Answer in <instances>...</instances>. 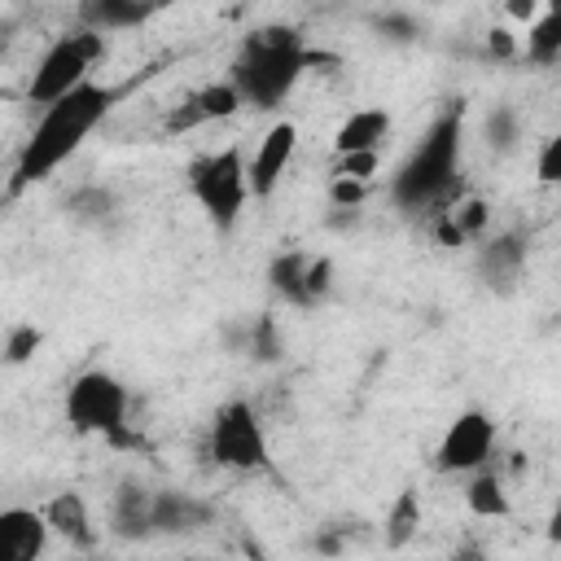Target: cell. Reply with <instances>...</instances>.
<instances>
[{
	"label": "cell",
	"instance_id": "1",
	"mask_svg": "<svg viewBox=\"0 0 561 561\" xmlns=\"http://www.w3.org/2000/svg\"><path fill=\"white\" fill-rule=\"evenodd\" d=\"M114 101H118V88L92 83V79H83V83L70 88L66 96L48 101V105L39 110V123L31 127V136H26L22 149H18V162H13V193H22V188L48 180V175L96 131V123L114 110Z\"/></svg>",
	"mask_w": 561,
	"mask_h": 561
},
{
	"label": "cell",
	"instance_id": "2",
	"mask_svg": "<svg viewBox=\"0 0 561 561\" xmlns=\"http://www.w3.org/2000/svg\"><path fill=\"white\" fill-rule=\"evenodd\" d=\"M320 61V53H311L298 35V26H259L241 39L237 57H232V88L241 92V105L250 110H276L280 101H289V92L298 88V79Z\"/></svg>",
	"mask_w": 561,
	"mask_h": 561
},
{
	"label": "cell",
	"instance_id": "3",
	"mask_svg": "<svg viewBox=\"0 0 561 561\" xmlns=\"http://www.w3.org/2000/svg\"><path fill=\"white\" fill-rule=\"evenodd\" d=\"M460 140H465V110L456 101L434 114L425 136L390 175V202L399 210H438L460 180Z\"/></svg>",
	"mask_w": 561,
	"mask_h": 561
},
{
	"label": "cell",
	"instance_id": "4",
	"mask_svg": "<svg viewBox=\"0 0 561 561\" xmlns=\"http://www.w3.org/2000/svg\"><path fill=\"white\" fill-rule=\"evenodd\" d=\"M184 175H188V193L202 206V215L210 219V228L215 232H232L241 224V215H245V202H250V180H245L241 149L224 145V149L197 153Z\"/></svg>",
	"mask_w": 561,
	"mask_h": 561
},
{
	"label": "cell",
	"instance_id": "5",
	"mask_svg": "<svg viewBox=\"0 0 561 561\" xmlns=\"http://www.w3.org/2000/svg\"><path fill=\"white\" fill-rule=\"evenodd\" d=\"M127 408H131V390L110 368H83L66 386V421L75 434H101V438L127 447V443H136L127 434Z\"/></svg>",
	"mask_w": 561,
	"mask_h": 561
},
{
	"label": "cell",
	"instance_id": "6",
	"mask_svg": "<svg viewBox=\"0 0 561 561\" xmlns=\"http://www.w3.org/2000/svg\"><path fill=\"white\" fill-rule=\"evenodd\" d=\"M105 57V35L101 31H92V26H75V31H66V35H57L48 48H44V57H39V66H35V75H31V83H26V101L31 105H48V101H57V96H66L70 88H79L88 75H92V66Z\"/></svg>",
	"mask_w": 561,
	"mask_h": 561
},
{
	"label": "cell",
	"instance_id": "7",
	"mask_svg": "<svg viewBox=\"0 0 561 561\" xmlns=\"http://www.w3.org/2000/svg\"><path fill=\"white\" fill-rule=\"evenodd\" d=\"M206 451H210V460L219 469H232V473H259V469L272 465L263 421L245 399H232L210 416Z\"/></svg>",
	"mask_w": 561,
	"mask_h": 561
},
{
	"label": "cell",
	"instance_id": "8",
	"mask_svg": "<svg viewBox=\"0 0 561 561\" xmlns=\"http://www.w3.org/2000/svg\"><path fill=\"white\" fill-rule=\"evenodd\" d=\"M491 456H495V421H491L482 408H465V412L447 425V434H443V443H438V451H434V465H438L443 473H473V469H482Z\"/></svg>",
	"mask_w": 561,
	"mask_h": 561
},
{
	"label": "cell",
	"instance_id": "9",
	"mask_svg": "<svg viewBox=\"0 0 561 561\" xmlns=\"http://www.w3.org/2000/svg\"><path fill=\"white\" fill-rule=\"evenodd\" d=\"M294 153H298V123H289V118L272 123V127L263 131V140H259L250 167H245L250 197H272V193L280 188V180H285Z\"/></svg>",
	"mask_w": 561,
	"mask_h": 561
},
{
	"label": "cell",
	"instance_id": "10",
	"mask_svg": "<svg viewBox=\"0 0 561 561\" xmlns=\"http://www.w3.org/2000/svg\"><path fill=\"white\" fill-rule=\"evenodd\" d=\"M241 110V92L232 88V79H215L206 88H197L180 110L167 114V131H188L197 123H215V118H232Z\"/></svg>",
	"mask_w": 561,
	"mask_h": 561
},
{
	"label": "cell",
	"instance_id": "11",
	"mask_svg": "<svg viewBox=\"0 0 561 561\" xmlns=\"http://www.w3.org/2000/svg\"><path fill=\"white\" fill-rule=\"evenodd\" d=\"M482 250H478V272L486 276L491 289L508 294L526 267V237L522 232H504V237H478Z\"/></svg>",
	"mask_w": 561,
	"mask_h": 561
},
{
	"label": "cell",
	"instance_id": "12",
	"mask_svg": "<svg viewBox=\"0 0 561 561\" xmlns=\"http://www.w3.org/2000/svg\"><path fill=\"white\" fill-rule=\"evenodd\" d=\"M48 543V522L39 508H4L0 513V561H31Z\"/></svg>",
	"mask_w": 561,
	"mask_h": 561
},
{
	"label": "cell",
	"instance_id": "13",
	"mask_svg": "<svg viewBox=\"0 0 561 561\" xmlns=\"http://www.w3.org/2000/svg\"><path fill=\"white\" fill-rule=\"evenodd\" d=\"M158 9H167V0H83L79 18H83V26H92L101 35H114V31L145 26Z\"/></svg>",
	"mask_w": 561,
	"mask_h": 561
},
{
	"label": "cell",
	"instance_id": "14",
	"mask_svg": "<svg viewBox=\"0 0 561 561\" xmlns=\"http://www.w3.org/2000/svg\"><path fill=\"white\" fill-rule=\"evenodd\" d=\"M44 522H48V535H61L70 548H92L96 543V530H92V508L79 491H61L53 495L44 508Z\"/></svg>",
	"mask_w": 561,
	"mask_h": 561
},
{
	"label": "cell",
	"instance_id": "15",
	"mask_svg": "<svg viewBox=\"0 0 561 561\" xmlns=\"http://www.w3.org/2000/svg\"><path fill=\"white\" fill-rule=\"evenodd\" d=\"M390 127H394V118H390V110H381V105H364V110H351V114L342 118V127L333 131V153L342 158V153L381 149V140L390 136Z\"/></svg>",
	"mask_w": 561,
	"mask_h": 561
},
{
	"label": "cell",
	"instance_id": "16",
	"mask_svg": "<svg viewBox=\"0 0 561 561\" xmlns=\"http://www.w3.org/2000/svg\"><path fill=\"white\" fill-rule=\"evenodd\" d=\"M307 263H311V254H302V250H285V254H276L272 263H267V285H272V294L280 298V302H289V307H316V298H311V285H307Z\"/></svg>",
	"mask_w": 561,
	"mask_h": 561
},
{
	"label": "cell",
	"instance_id": "17",
	"mask_svg": "<svg viewBox=\"0 0 561 561\" xmlns=\"http://www.w3.org/2000/svg\"><path fill=\"white\" fill-rule=\"evenodd\" d=\"M206 522V508L180 491H153L149 500V530L153 535H184Z\"/></svg>",
	"mask_w": 561,
	"mask_h": 561
},
{
	"label": "cell",
	"instance_id": "18",
	"mask_svg": "<svg viewBox=\"0 0 561 561\" xmlns=\"http://www.w3.org/2000/svg\"><path fill=\"white\" fill-rule=\"evenodd\" d=\"M526 57L535 66L561 61V9H557V0H548V9L526 22Z\"/></svg>",
	"mask_w": 561,
	"mask_h": 561
},
{
	"label": "cell",
	"instance_id": "19",
	"mask_svg": "<svg viewBox=\"0 0 561 561\" xmlns=\"http://www.w3.org/2000/svg\"><path fill=\"white\" fill-rule=\"evenodd\" d=\"M465 504H469V513H478V517H508V513H513V500H508L500 473L486 469V465L473 469V482H469V491H465Z\"/></svg>",
	"mask_w": 561,
	"mask_h": 561
},
{
	"label": "cell",
	"instance_id": "20",
	"mask_svg": "<svg viewBox=\"0 0 561 561\" xmlns=\"http://www.w3.org/2000/svg\"><path fill=\"white\" fill-rule=\"evenodd\" d=\"M149 500H153V491L127 482V486L118 491V500H114V530L127 535V539L153 535V530H149Z\"/></svg>",
	"mask_w": 561,
	"mask_h": 561
},
{
	"label": "cell",
	"instance_id": "21",
	"mask_svg": "<svg viewBox=\"0 0 561 561\" xmlns=\"http://www.w3.org/2000/svg\"><path fill=\"white\" fill-rule=\"evenodd\" d=\"M482 140H486V149H495V153H513L517 140H522V118H517V110H513V105H495V110L482 118Z\"/></svg>",
	"mask_w": 561,
	"mask_h": 561
},
{
	"label": "cell",
	"instance_id": "22",
	"mask_svg": "<svg viewBox=\"0 0 561 561\" xmlns=\"http://www.w3.org/2000/svg\"><path fill=\"white\" fill-rule=\"evenodd\" d=\"M114 193L110 188H101V184H83V188H75L70 197H66V210L79 219V224H105L110 215H114Z\"/></svg>",
	"mask_w": 561,
	"mask_h": 561
},
{
	"label": "cell",
	"instance_id": "23",
	"mask_svg": "<svg viewBox=\"0 0 561 561\" xmlns=\"http://www.w3.org/2000/svg\"><path fill=\"white\" fill-rule=\"evenodd\" d=\"M421 526V504H416V491H403L399 500H394V508H390V517H386V543L390 548H403L408 543V535Z\"/></svg>",
	"mask_w": 561,
	"mask_h": 561
},
{
	"label": "cell",
	"instance_id": "24",
	"mask_svg": "<svg viewBox=\"0 0 561 561\" xmlns=\"http://www.w3.org/2000/svg\"><path fill=\"white\" fill-rule=\"evenodd\" d=\"M447 215H451V224H456V232H460L465 241H478V237L486 232V219H491V210H486L482 197H465V202L451 206Z\"/></svg>",
	"mask_w": 561,
	"mask_h": 561
},
{
	"label": "cell",
	"instance_id": "25",
	"mask_svg": "<svg viewBox=\"0 0 561 561\" xmlns=\"http://www.w3.org/2000/svg\"><path fill=\"white\" fill-rule=\"evenodd\" d=\"M39 342H44V333H39L35 324H13L9 337H4L0 359H4V364H26V359L39 351Z\"/></svg>",
	"mask_w": 561,
	"mask_h": 561
},
{
	"label": "cell",
	"instance_id": "26",
	"mask_svg": "<svg viewBox=\"0 0 561 561\" xmlns=\"http://www.w3.org/2000/svg\"><path fill=\"white\" fill-rule=\"evenodd\" d=\"M245 351H254L259 359H276V355H280V333H276L272 316H259V320L245 329Z\"/></svg>",
	"mask_w": 561,
	"mask_h": 561
},
{
	"label": "cell",
	"instance_id": "27",
	"mask_svg": "<svg viewBox=\"0 0 561 561\" xmlns=\"http://www.w3.org/2000/svg\"><path fill=\"white\" fill-rule=\"evenodd\" d=\"M368 197V180H351V175H333V188H329V202L337 210H355L359 202Z\"/></svg>",
	"mask_w": 561,
	"mask_h": 561
},
{
	"label": "cell",
	"instance_id": "28",
	"mask_svg": "<svg viewBox=\"0 0 561 561\" xmlns=\"http://www.w3.org/2000/svg\"><path fill=\"white\" fill-rule=\"evenodd\" d=\"M373 26H377L386 39H394V44H412V39L421 35V26H416L408 13H381V18H373Z\"/></svg>",
	"mask_w": 561,
	"mask_h": 561
},
{
	"label": "cell",
	"instance_id": "29",
	"mask_svg": "<svg viewBox=\"0 0 561 561\" xmlns=\"http://www.w3.org/2000/svg\"><path fill=\"white\" fill-rule=\"evenodd\" d=\"M377 158H381V149L342 153V158H337V175H351V180H373V171H377Z\"/></svg>",
	"mask_w": 561,
	"mask_h": 561
},
{
	"label": "cell",
	"instance_id": "30",
	"mask_svg": "<svg viewBox=\"0 0 561 561\" xmlns=\"http://www.w3.org/2000/svg\"><path fill=\"white\" fill-rule=\"evenodd\" d=\"M535 171H539V180H543V184H557V180H561V140H557V136H548V140H543Z\"/></svg>",
	"mask_w": 561,
	"mask_h": 561
},
{
	"label": "cell",
	"instance_id": "31",
	"mask_svg": "<svg viewBox=\"0 0 561 561\" xmlns=\"http://www.w3.org/2000/svg\"><path fill=\"white\" fill-rule=\"evenodd\" d=\"M486 53H491V57H513L517 44H513V35H508L504 26H495V31L486 35Z\"/></svg>",
	"mask_w": 561,
	"mask_h": 561
},
{
	"label": "cell",
	"instance_id": "32",
	"mask_svg": "<svg viewBox=\"0 0 561 561\" xmlns=\"http://www.w3.org/2000/svg\"><path fill=\"white\" fill-rule=\"evenodd\" d=\"M504 13H508L513 22H530V18L539 13V0H504Z\"/></svg>",
	"mask_w": 561,
	"mask_h": 561
}]
</instances>
